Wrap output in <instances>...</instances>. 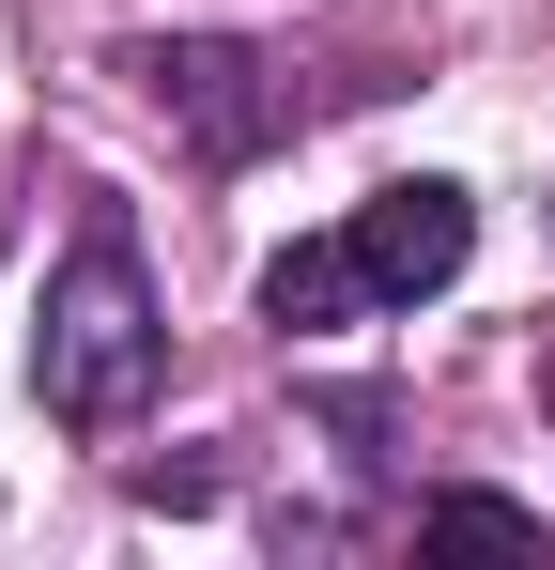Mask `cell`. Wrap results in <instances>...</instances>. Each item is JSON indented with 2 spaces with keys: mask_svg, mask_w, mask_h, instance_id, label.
<instances>
[{
  "mask_svg": "<svg viewBox=\"0 0 555 570\" xmlns=\"http://www.w3.org/2000/svg\"><path fill=\"white\" fill-rule=\"evenodd\" d=\"M417 540H463V556H541V509H509V493H432V509H417Z\"/></svg>",
  "mask_w": 555,
  "mask_h": 570,
  "instance_id": "5b68a950",
  "label": "cell"
},
{
  "mask_svg": "<svg viewBox=\"0 0 555 570\" xmlns=\"http://www.w3.org/2000/svg\"><path fill=\"white\" fill-rule=\"evenodd\" d=\"M463 247H478V200H463L448 170H417V186H370V216H356V263H370V293H386V308L448 293V278H463Z\"/></svg>",
  "mask_w": 555,
  "mask_h": 570,
  "instance_id": "7a4b0ae2",
  "label": "cell"
},
{
  "mask_svg": "<svg viewBox=\"0 0 555 570\" xmlns=\"http://www.w3.org/2000/svg\"><path fill=\"white\" fill-rule=\"evenodd\" d=\"M155 355H171V324H155V293H139V247H124V216H93L78 263L47 278L31 401H47V416H78V432H108V416H139V401H155Z\"/></svg>",
  "mask_w": 555,
  "mask_h": 570,
  "instance_id": "6da1fadb",
  "label": "cell"
},
{
  "mask_svg": "<svg viewBox=\"0 0 555 570\" xmlns=\"http://www.w3.org/2000/svg\"><path fill=\"white\" fill-rule=\"evenodd\" d=\"M356 308H386L370 263H356V232H309V247L263 263V324H293V340H324V324H356Z\"/></svg>",
  "mask_w": 555,
  "mask_h": 570,
  "instance_id": "277c9868",
  "label": "cell"
},
{
  "mask_svg": "<svg viewBox=\"0 0 555 570\" xmlns=\"http://www.w3.org/2000/svg\"><path fill=\"white\" fill-rule=\"evenodd\" d=\"M124 78H139V94L171 108V124L201 139V155H247V139L278 124V94H247V78H263L247 47H124Z\"/></svg>",
  "mask_w": 555,
  "mask_h": 570,
  "instance_id": "3957f363",
  "label": "cell"
},
{
  "mask_svg": "<svg viewBox=\"0 0 555 570\" xmlns=\"http://www.w3.org/2000/svg\"><path fill=\"white\" fill-rule=\"evenodd\" d=\"M541 401H555V371H541Z\"/></svg>",
  "mask_w": 555,
  "mask_h": 570,
  "instance_id": "8992f818",
  "label": "cell"
}]
</instances>
